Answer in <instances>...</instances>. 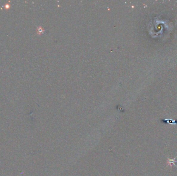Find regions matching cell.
Returning a JSON list of instances; mask_svg holds the SVG:
<instances>
[{"label": "cell", "mask_w": 177, "mask_h": 176, "mask_svg": "<svg viewBox=\"0 0 177 176\" xmlns=\"http://www.w3.org/2000/svg\"><path fill=\"white\" fill-rule=\"evenodd\" d=\"M175 158H174L173 160H170V159H168V164H169V165H174L175 166H176L175 164Z\"/></svg>", "instance_id": "obj_1"}]
</instances>
